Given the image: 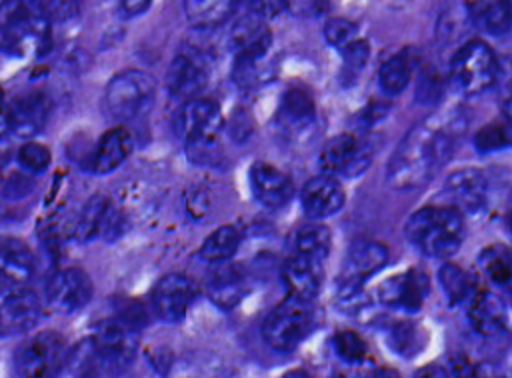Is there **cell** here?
Here are the masks:
<instances>
[{
    "label": "cell",
    "mask_w": 512,
    "mask_h": 378,
    "mask_svg": "<svg viewBox=\"0 0 512 378\" xmlns=\"http://www.w3.org/2000/svg\"><path fill=\"white\" fill-rule=\"evenodd\" d=\"M510 304H512V290H510Z\"/></svg>",
    "instance_id": "obj_55"
},
{
    "label": "cell",
    "mask_w": 512,
    "mask_h": 378,
    "mask_svg": "<svg viewBox=\"0 0 512 378\" xmlns=\"http://www.w3.org/2000/svg\"><path fill=\"white\" fill-rule=\"evenodd\" d=\"M314 328L312 300L286 296L272 308L262 326L266 344L278 352L294 350Z\"/></svg>",
    "instance_id": "obj_4"
},
{
    "label": "cell",
    "mask_w": 512,
    "mask_h": 378,
    "mask_svg": "<svg viewBox=\"0 0 512 378\" xmlns=\"http://www.w3.org/2000/svg\"><path fill=\"white\" fill-rule=\"evenodd\" d=\"M282 282L290 296L314 300L322 282V264L292 254L282 266Z\"/></svg>",
    "instance_id": "obj_24"
},
{
    "label": "cell",
    "mask_w": 512,
    "mask_h": 378,
    "mask_svg": "<svg viewBox=\"0 0 512 378\" xmlns=\"http://www.w3.org/2000/svg\"><path fill=\"white\" fill-rule=\"evenodd\" d=\"M70 360V350L58 332L46 330L30 336L16 352L20 378H58Z\"/></svg>",
    "instance_id": "obj_8"
},
{
    "label": "cell",
    "mask_w": 512,
    "mask_h": 378,
    "mask_svg": "<svg viewBox=\"0 0 512 378\" xmlns=\"http://www.w3.org/2000/svg\"><path fill=\"white\" fill-rule=\"evenodd\" d=\"M2 128L8 130V126H6V96H4V90L0 86V130Z\"/></svg>",
    "instance_id": "obj_51"
},
{
    "label": "cell",
    "mask_w": 512,
    "mask_h": 378,
    "mask_svg": "<svg viewBox=\"0 0 512 378\" xmlns=\"http://www.w3.org/2000/svg\"><path fill=\"white\" fill-rule=\"evenodd\" d=\"M480 270L494 284H512V250L502 244L488 246L478 256Z\"/></svg>",
    "instance_id": "obj_35"
},
{
    "label": "cell",
    "mask_w": 512,
    "mask_h": 378,
    "mask_svg": "<svg viewBox=\"0 0 512 378\" xmlns=\"http://www.w3.org/2000/svg\"><path fill=\"white\" fill-rule=\"evenodd\" d=\"M250 186L256 200L266 208H282L294 194L292 180L272 164L256 162L250 168Z\"/></svg>",
    "instance_id": "obj_21"
},
{
    "label": "cell",
    "mask_w": 512,
    "mask_h": 378,
    "mask_svg": "<svg viewBox=\"0 0 512 378\" xmlns=\"http://www.w3.org/2000/svg\"><path fill=\"white\" fill-rule=\"evenodd\" d=\"M474 378H504L500 372L486 368V366H476V376Z\"/></svg>",
    "instance_id": "obj_50"
},
{
    "label": "cell",
    "mask_w": 512,
    "mask_h": 378,
    "mask_svg": "<svg viewBox=\"0 0 512 378\" xmlns=\"http://www.w3.org/2000/svg\"><path fill=\"white\" fill-rule=\"evenodd\" d=\"M428 294V278L418 268H410L402 274L388 278L380 286L382 304L400 308L404 312H416Z\"/></svg>",
    "instance_id": "obj_19"
},
{
    "label": "cell",
    "mask_w": 512,
    "mask_h": 378,
    "mask_svg": "<svg viewBox=\"0 0 512 378\" xmlns=\"http://www.w3.org/2000/svg\"><path fill=\"white\" fill-rule=\"evenodd\" d=\"M372 378H400V374L394 368H378Z\"/></svg>",
    "instance_id": "obj_52"
},
{
    "label": "cell",
    "mask_w": 512,
    "mask_h": 378,
    "mask_svg": "<svg viewBox=\"0 0 512 378\" xmlns=\"http://www.w3.org/2000/svg\"><path fill=\"white\" fill-rule=\"evenodd\" d=\"M374 158V146L354 134H338L330 138L320 152V170L328 176L342 174L346 178L360 176Z\"/></svg>",
    "instance_id": "obj_10"
},
{
    "label": "cell",
    "mask_w": 512,
    "mask_h": 378,
    "mask_svg": "<svg viewBox=\"0 0 512 378\" xmlns=\"http://www.w3.org/2000/svg\"><path fill=\"white\" fill-rule=\"evenodd\" d=\"M340 54H342V60H344V64L348 66V68H352V70H360L366 62H368V58H370V44L364 40V38H356V40H352L350 44H346L342 50H340Z\"/></svg>",
    "instance_id": "obj_42"
},
{
    "label": "cell",
    "mask_w": 512,
    "mask_h": 378,
    "mask_svg": "<svg viewBox=\"0 0 512 378\" xmlns=\"http://www.w3.org/2000/svg\"><path fill=\"white\" fill-rule=\"evenodd\" d=\"M468 324L480 336H496L506 328V308L492 292H476L468 300Z\"/></svg>",
    "instance_id": "obj_25"
},
{
    "label": "cell",
    "mask_w": 512,
    "mask_h": 378,
    "mask_svg": "<svg viewBox=\"0 0 512 378\" xmlns=\"http://www.w3.org/2000/svg\"><path fill=\"white\" fill-rule=\"evenodd\" d=\"M36 4L48 14L50 20H70L78 14V0H36Z\"/></svg>",
    "instance_id": "obj_43"
},
{
    "label": "cell",
    "mask_w": 512,
    "mask_h": 378,
    "mask_svg": "<svg viewBox=\"0 0 512 378\" xmlns=\"http://www.w3.org/2000/svg\"><path fill=\"white\" fill-rule=\"evenodd\" d=\"M208 84V62L198 50H182L166 70L168 92L178 100H194Z\"/></svg>",
    "instance_id": "obj_13"
},
{
    "label": "cell",
    "mask_w": 512,
    "mask_h": 378,
    "mask_svg": "<svg viewBox=\"0 0 512 378\" xmlns=\"http://www.w3.org/2000/svg\"><path fill=\"white\" fill-rule=\"evenodd\" d=\"M184 204H186V212H188L194 220L204 218V216L208 214V210H210V200H208L206 192H202V190H190V192H186Z\"/></svg>",
    "instance_id": "obj_45"
},
{
    "label": "cell",
    "mask_w": 512,
    "mask_h": 378,
    "mask_svg": "<svg viewBox=\"0 0 512 378\" xmlns=\"http://www.w3.org/2000/svg\"><path fill=\"white\" fill-rule=\"evenodd\" d=\"M88 340L100 362V368L118 374L124 372L136 356L138 330L124 318H108L94 328Z\"/></svg>",
    "instance_id": "obj_7"
},
{
    "label": "cell",
    "mask_w": 512,
    "mask_h": 378,
    "mask_svg": "<svg viewBox=\"0 0 512 378\" xmlns=\"http://www.w3.org/2000/svg\"><path fill=\"white\" fill-rule=\"evenodd\" d=\"M152 0H120V12L128 18L140 16L150 8Z\"/></svg>",
    "instance_id": "obj_48"
},
{
    "label": "cell",
    "mask_w": 512,
    "mask_h": 378,
    "mask_svg": "<svg viewBox=\"0 0 512 378\" xmlns=\"http://www.w3.org/2000/svg\"><path fill=\"white\" fill-rule=\"evenodd\" d=\"M288 8V0H250V10L262 20L276 18Z\"/></svg>",
    "instance_id": "obj_46"
},
{
    "label": "cell",
    "mask_w": 512,
    "mask_h": 378,
    "mask_svg": "<svg viewBox=\"0 0 512 378\" xmlns=\"http://www.w3.org/2000/svg\"><path fill=\"white\" fill-rule=\"evenodd\" d=\"M324 38L330 46L342 50L346 44L358 38V26L346 18H328L324 24Z\"/></svg>",
    "instance_id": "obj_39"
},
{
    "label": "cell",
    "mask_w": 512,
    "mask_h": 378,
    "mask_svg": "<svg viewBox=\"0 0 512 378\" xmlns=\"http://www.w3.org/2000/svg\"><path fill=\"white\" fill-rule=\"evenodd\" d=\"M406 238L430 258H450L464 240V218L454 206H424L406 222Z\"/></svg>",
    "instance_id": "obj_3"
},
{
    "label": "cell",
    "mask_w": 512,
    "mask_h": 378,
    "mask_svg": "<svg viewBox=\"0 0 512 378\" xmlns=\"http://www.w3.org/2000/svg\"><path fill=\"white\" fill-rule=\"evenodd\" d=\"M414 378H450V374H448V370H444L442 366L430 364V366L420 368V370L414 374Z\"/></svg>",
    "instance_id": "obj_49"
},
{
    "label": "cell",
    "mask_w": 512,
    "mask_h": 378,
    "mask_svg": "<svg viewBox=\"0 0 512 378\" xmlns=\"http://www.w3.org/2000/svg\"><path fill=\"white\" fill-rule=\"evenodd\" d=\"M388 262V248L376 240H356L350 244L338 276L340 304L354 300L362 294L364 282L374 276Z\"/></svg>",
    "instance_id": "obj_9"
},
{
    "label": "cell",
    "mask_w": 512,
    "mask_h": 378,
    "mask_svg": "<svg viewBox=\"0 0 512 378\" xmlns=\"http://www.w3.org/2000/svg\"><path fill=\"white\" fill-rule=\"evenodd\" d=\"M332 348L334 354L344 364H362L368 354V344L362 336H358L352 330H340L332 336Z\"/></svg>",
    "instance_id": "obj_37"
},
{
    "label": "cell",
    "mask_w": 512,
    "mask_h": 378,
    "mask_svg": "<svg viewBox=\"0 0 512 378\" xmlns=\"http://www.w3.org/2000/svg\"><path fill=\"white\" fill-rule=\"evenodd\" d=\"M132 146H134V140L126 128H122V126L110 128L108 132H104L100 136V140L90 156L88 168L94 174H108V172L116 170L128 158V154L132 152Z\"/></svg>",
    "instance_id": "obj_23"
},
{
    "label": "cell",
    "mask_w": 512,
    "mask_h": 378,
    "mask_svg": "<svg viewBox=\"0 0 512 378\" xmlns=\"http://www.w3.org/2000/svg\"><path fill=\"white\" fill-rule=\"evenodd\" d=\"M498 78V60L482 40H470L450 60V80L462 94H480Z\"/></svg>",
    "instance_id": "obj_6"
},
{
    "label": "cell",
    "mask_w": 512,
    "mask_h": 378,
    "mask_svg": "<svg viewBox=\"0 0 512 378\" xmlns=\"http://www.w3.org/2000/svg\"><path fill=\"white\" fill-rule=\"evenodd\" d=\"M18 164L32 174H40L50 166V150L44 144L38 142H26L18 150Z\"/></svg>",
    "instance_id": "obj_40"
},
{
    "label": "cell",
    "mask_w": 512,
    "mask_h": 378,
    "mask_svg": "<svg viewBox=\"0 0 512 378\" xmlns=\"http://www.w3.org/2000/svg\"><path fill=\"white\" fill-rule=\"evenodd\" d=\"M278 114L286 128L302 130L314 122V100L304 88L292 86L284 92Z\"/></svg>",
    "instance_id": "obj_29"
},
{
    "label": "cell",
    "mask_w": 512,
    "mask_h": 378,
    "mask_svg": "<svg viewBox=\"0 0 512 378\" xmlns=\"http://www.w3.org/2000/svg\"><path fill=\"white\" fill-rule=\"evenodd\" d=\"M42 302L36 292L24 286L0 284V332L24 334L36 326Z\"/></svg>",
    "instance_id": "obj_12"
},
{
    "label": "cell",
    "mask_w": 512,
    "mask_h": 378,
    "mask_svg": "<svg viewBox=\"0 0 512 378\" xmlns=\"http://www.w3.org/2000/svg\"><path fill=\"white\" fill-rule=\"evenodd\" d=\"M92 280L80 268L54 272L46 286V302L58 314H74L92 298Z\"/></svg>",
    "instance_id": "obj_14"
},
{
    "label": "cell",
    "mask_w": 512,
    "mask_h": 378,
    "mask_svg": "<svg viewBox=\"0 0 512 378\" xmlns=\"http://www.w3.org/2000/svg\"><path fill=\"white\" fill-rule=\"evenodd\" d=\"M174 126L178 136L188 144H212L224 126V116L216 102L194 98L184 102Z\"/></svg>",
    "instance_id": "obj_11"
},
{
    "label": "cell",
    "mask_w": 512,
    "mask_h": 378,
    "mask_svg": "<svg viewBox=\"0 0 512 378\" xmlns=\"http://www.w3.org/2000/svg\"><path fill=\"white\" fill-rule=\"evenodd\" d=\"M300 204L308 218H328L344 206V190L334 176L320 174L308 180L300 192Z\"/></svg>",
    "instance_id": "obj_20"
},
{
    "label": "cell",
    "mask_w": 512,
    "mask_h": 378,
    "mask_svg": "<svg viewBox=\"0 0 512 378\" xmlns=\"http://www.w3.org/2000/svg\"><path fill=\"white\" fill-rule=\"evenodd\" d=\"M468 20L484 34L500 36L512 26V0H470Z\"/></svg>",
    "instance_id": "obj_27"
},
{
    "label": "cell",
    "mask_w": 512,
    "mask_h": 378,
    "mask_svg": "<svg viewBox=\"0 0 512 378\" xmlns=\"http://www.w3.org/2000/svg\"><path fill=\"white\" fill-rule=\"evenodd\" d=\"M330 252V230L324 224H304L294 232L292 238V254L314 260V262H324Z\"/></svg>",
    "instance_id": "obj_30"
},
{
    "label": "cell",
    "mask_w": 512,
    "mask_h": 378,
    "mask_svg": "<svg viewBox=\"0 0 512 378\" xmlns=\"http://www.w3.org/2000/svg\"><path fill=\"white\" fill-rule=\"evenodd\" d=\"M240 240L242 236L236 226H220L212 234H208V238L204 240L200 248V258L212 264L226 262L236 254Z\"/></svg>",
    "instance_id": "obj_33"
},
{
    "label": "cell",
    "mask_w": 512,
    "mask_h": 378,
    "mask_svg": "<svg viewBox=\"0 0 512 378\" xmlns=\"http://www.w3.org/2000/svg\"><path fill=\"white\" fill-rule=\"evenodd\" d=\"M464 122L458 114H434L414 124L390 156L386 178L396 190L424 186L452 156Z\"/></svg>",
    "instance_id": "obj_1"
},
{
    "label": "cell",
    "mask_w": 512,
    "mask_h": 378,
    "mask_svg": "<svg viewBox=\"0 0 512 378\" xmlns=\"http://www.w3.org/2000/svg\"><path fill=\"white\" fill-rule=\"evenodd\" d=\"M422 334L424 332L420 330V326L416 322L400 320L388 328L386 342L394 354H398L402 358H410V356H416L420 352V348L424 346Z\"/></svg>",
    "instance_id": "obj_34"
},
{
    "label": "cell",
    "mask_w": 512,
    "mask_h": 378,
    "mask_svg": "<svg viewBox=\"0 0 512 378\" xmlns=\"http://www.w3.org/2000/svg\"><path fill=\"white\" fill-rule=\"evenodd\" d=\"M240 0H184V14L194 28H216L230 18Z\"/></svg>",
    "instance_id": "obj_28"
},
{
    "label": "cell",
    "mask_w": 512,
    "mask_h": 378,
    "mask_svg": "<svg viewBox=\"0 0 512 378\" xmlns=\"http://www.w3.org/2000/svg\"><path fill=\"white\" fill-rule=\"evenodd\" d=\"M510 130L504 124H496L490 122L484 128H480L474 136V146L480 152H494V150H502L510 144Z\"/></svg>",
    "instance_id": "obj_38"
},
{
    "label": "cell",
    "mask_w": 512,
    "mask_h": 378,
    "mask_svg": "<svg viewBox=\"0 0 512 378\" xmlns=\"http://www.w3.org/2000/svg\"><path fill=\"white\" fill-rule=\"evenodd\" d=\"M504 224H506V232L512 236V204H510V206H508V210H506Z\"/></svg>",
    "instance_id": "obj_54"
},
{
    "label": "cell",
    "mask_w": 512,
    "mask_h": 378,
    "mask_svg": "<svg viewBox=\"0 0 512 378\" xmlns=\"http://www.w3.org/2000/svg\"><path fill=\"white\" fill-rule=\"evenodd\" d=\"M110 206H112V202L106 196H100V194L92 196L84 204V208L80 210V214L76 218V224H74L76 240L88 242V240L100 238V232H102V226H104Z\"/></svg>",
    "instance_id": "obj_32"
},
{
    "label": "cell",
    "mask_w": 512,
    "mask_h": 378,
    "mask_svg": "<svg viewBox=\"0 0 512 378\" xmlns=\"http://www.w3.org/2000/svg\"><path fill=\"white\" fill-rule=\"evenodd\" d=\"M450 378H474L476 366L466 356H452L448 364Z\"/></svg>",
    "instance_id": "obj_47"
},
{
    "label": "cell",
    "mask_w": 512,
    "mask_h": 378,
    "mask_svg": "<svg viewBox=\"0 0 512 378\" xmlns=\"http://www.w3.org/2000/svg\"><path fill=\"white\" fill-rule=\"evenodd\" d=\"M438 280H440L450 304L468 302L476 294L472 276L466 270H462L460 266L452 264V262H446V264L440 266Z\"/></svg>",
    "instance_id": "obj_36"
},
{
    "label": "cell",
    "mask_w": 512,
    "mask_h": 378,
    "mask_svg": "<svg viewBox=\"0 0 512 378\" xmlns=\"http://www.w3.org/2000/svg\"><path fill=\"white\" fill-rule=\"evenodd\" d=\"M272 44L266 20L256 14L238 18L228 34V48L236 62H260Z\"/></svg>",
    "instance_id": "obj_16"
},
{
    "label": "cell",
    "mask_w": 512,
    "mask_h": 378,
    "mask_svg": "<svg viewBox=\"0 0 512 378\" xmlns=\"http://www.w3.org/2000/svg\"><path fill=\"white\" fill-rule=\"evenodd\" d=\"M156 100V82L142 70H124L116 74L104 92L106 112L118 120H136L144 116Z\"/></svg>",
    "instance_id": "obj_5"
},
{
    "label": "cell",
    "mask_w": 512,
    "mask_h": 378,
    "mask_svg": "<svg viewBox=\"0 0 512 378\" xmlns=\"http://www.w3.org/2000/svg\"><path fill=\"white\" fill-rule=\"evenodd\" d=\"M442 94V76L428 68V70H422L420 76H418V86H416V98L420 102H436Z\"/></svg>",
    "instance_id": "obj_41"
},
{
    "label": "cell",
    "mask_w": 512,
    "mask_h": 378,
    "mask_svg": "<svg viewBox=\"0 0 512 378\" xmlns=\"http://www.w3.org/2000/svg\"><path fill=\"white\" fill-rule=\"evenodd\" d=\"M48 114L50 102L44 92H24L6 106V126L18 138H32L44 130Z\"/></svg>",
    "instance_id": "obj_17"
},
{
    "label": "cell",
    "mask_w": 512,
    "mask_h": 378,
    "mask_svg": "<svg viewBox=\"0 0 512 378\" xmlns=\"http://www.w3.org/2000/svg\"><path fill=\"white\" fill-rule=\"evenodd\" d=\"M194 286L184 274L172 272L162 276L152 290V306L156 316L166 324H178L186 318Z\"/></svg>",
    "instance_id": "obj_15"
},
{
    "label": "cell",
    "mask_w": 512,
    "mask_h": 378,
    "mask_svg": "<svg viewBox=\"0 0 512 378\" xmlns=\"http://www.w3.org/2000/svg\"><path fill=\"white\" fill-rule=\"evenodd\" d=\"M442 194L450 202L448 206H454L460 212H476L486 204L488 182L482 170L460 168L448 174Z\"/></svg>",
    "instance_id": "obj_18"
},
{
    "label": "cell",
    "mask_w": 512,
    "mask_h": 378,
    "mask_svg": "<svg viewBox=\"0 0 512 378\" xmlns=\"http://www.w3.org/2000/svg\"><path fill=\"white\" fill-rule=\"evenodd\" d=\"M334 0H288V8L298 16H320L330 10Z\"/></svg>",
    "instance_id": "obj_44"
},
{
    "label": "cell",
    "mask_w": 512,
    "mask_h": 378,
    "mask_svg": "<svg viewBox=\"0 0 512 378\" xmlns=\"http://www.w3.org/2000/svg\"><path fill=\"white\" fill-rule=\"evenodd\" d=\"M50 48V18L34 2L2 0L0 2V52L24 58L30 52L46 54Z\"/></svg>",
    "instance_id": "obj_2"
},
{
    "label": "cell",
    "mask_w": 512,
    "mask_h": 378,
    "mask_svg": "<svg viewBox=\"0 0 512 378\" xmlns=\"http://www.w3.org/2000/svg\"><path fill=\"white\" fill-rule=\"evenodd\" d=\"M282 378H312L306 370H302V368H296V370H288Z\"/></svg>",
    "instance_id": "obj_53"
},
{
    "label": "cell",
    "mask_w": 512,
    "mask_h": 378,
    "mask_svg": "<svg viewBox=\"0 0 512 378\" xmlns=\"http://www.w3.org/2000/svg\"><path fill=\"white\" fill-rule=\"evenodd\" d=\"M414 72V58L410 54V50H402L394 56H390L378 70V86L384 94L388 96H396L400 94Z\"/></svg>",
    "instance_id": "obj_31"
},
{
    "label": "cell",
    "mask_w": 512,
    "mask_h": 378,
    "mask_svg": "<svg viewBox=\"0 0 512 378\" xmlns=\"http://www.w3.org/2000/svg\"><path fill=\"white\" fill-rule=\"evenodd\" d=\"M34 272L30 248L16 238H0V284L24 286Z\"/></svg>",
    "instance_id": "obj_26"
},
{
    "label": "cell",
    "mask_w": 512,
    "mask_h": 378,
    "mask_svg": "<svg viewBox=\"0 0 512 378\" xmlns=\"http://www.w3.org/2000/svg\"><path fill=\"white\" fill-rule=\"evenodd\" d=\"M206 294L218 308L230 310L242 302L248 294V282L244 270L234 264H216L206 278Z\"/></svg>",
    "instance_id": "obj_22"
}]
</instances>
